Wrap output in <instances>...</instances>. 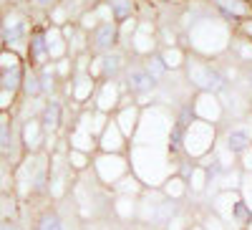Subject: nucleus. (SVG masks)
Listing matches in <instances>:
<instances>
[{"label": "nucleus", "mask_w": 252, "mask_h": 230, "mask_svg": "<svg viewBox=\"0 0 252 230\" xmlns=\"http://www.w3.org/2000/svg\"><path fill=\"white\" fill-rule=\"evenodd\" d=\"M204 207L212 210L229 230H245L252 223V213H250V207L245 205V200H242V195L237 190L217 192Z\"/></svg>", "instance_id": "nucleus-5"}, {"label": "nucleus", "mask_w": 252, "mask_h": 230, "mask_svg": "<svg viewBox=\"0 0 252 230\" xmlns=\"http://www.w3.org/2000/svg\"><path fill=\"white\" fill-rule=\"evenodd\" d=\"M20 66H26V58L15 53V51H0V71H8V69H20Z\"/></svg>", "instance_id": "nucleus-37"}, {"label": "nucleus", "mask_w": 252, "mask_h": 230, "mask_svg": "<svg viewBox=\"0 0 252 230\" xmlns=\"http://www.w3.org/2000/svg\"><path fill=\"white\" fill-rule=\"evenodd\" d=\"M129 139L124 137V132L119 129V124L114 119H109V124L103 127V132L98 134V152L106 154H126L129 152Z\"/></svg>", "instance_id": "nucleus-14"}, {"label": "nucleus", "mask_w": 252, "mask_h": 230, "mask_svg": "<svg viewBox=\"0 0 252 230\" xmlns=\"http://www.w3.org/2000/svg\"><path fill=\"white\" fill-rule=\"evenodd\" d=\"M229 58L235 61V64H240L242 69L252 66V40H247L245 36H240L235 31V38H232V43H229Z\"/></svg>", "instance_id": "nucleus-24"}, {"label": "nucleus", "mask_w": 252, "mask_h": 230, "mask_svg": "<svg viewBox=\"0 0 252 230\" xmlns=\"http://www.w3.org/2000/svg\"><path fill=\"white\" fill-rule=\"evenodd\" d=\"M66 162H68V167H71V172L83 175V172H89V170H91L94 154H89V152H78V150H71V147H68V152H66Z\"/></svg>", "instance_id": "nucleus-30"}, {"label": "nucleus", "mask_w": 252, "mask_h": 230, "mask_svg": "<svg viewBox=\"0 0 252 230\" xmlns=\"http://www.w3.org/2000/svg\"><path fill=\"white\" fill-rule=\"evenodd\" d=\"M136 26H139V15L119 20V48H124L126 53H129V43H131V36H134Z\"/></svg>", "instance_id": "nucleus-32"}, {"label": "nucleus", "mask_w": 252, "mask_h": 230, "mask_svg": "<svg viewBox=\"0 0 252 230\" xmlns=\"http://www.w3.org/2000/svg\"><path fill=\"white\" fill-rule=\"evenodd\" d=\"M146 190L144 187V182L134 175V172H129V175H124L116 185H114V195H129V197H141V192Z\"/></svg>", "instance_id": "nucleus-28"}, {"label": "nucleus", "mask_w": 252, "mask_h": 230, "mask_svg": "<svg viewBox=\"0 0 252 230\" xmlns=\"http://www.w3.org/2000/svg\"><path fill=\"white\" fill-rule=\"evenodd\" d=\"M192 114L194 119L209 121L215 127L224 124V107L220 101V94H207V91H197L192 96Z\"/></svg>", "instance_id": "nucleus-11"}, {"label": "nucleus", "mask_w": 252, "mask_h": 230, "mask_svg": "<svg viewBox=\"0 0 252 230\" xmlns=\"http://www.w3.org/2000/svg\"><path fill=\"white\" fill-rule=\"evenodd\" d=\"M247 3H250V10H252V0H247Z\"/></svg>", "instance_id": "nucleus-49"}, {"label": "nucleus", "mask_w": 252, "mask_h": 230, "mask_svg": "<svg viewBox=\"0 0 252 230\" xmlns=\"http://www.w3.org/2000/svg\"><path fill=\"white\" fill-rule=\"evenodd\" d=\"M240 170L242 172H252V147L240 152Z\"/></svg>", "instance_id": "nucleus-41"}, {"label": "nucleus", "mask_w": 252, "mask_h": 230, "mask_svg": "<svg viewBox=\"0 0 252 230\" xmlns=\"http://www.w3.org/2000/svg\"><path fill=\"white\" fill-rule=\"evenodd\" d=\"M187 185H189V197H197L202 202L204 192H207V185H209V167L197 162L192 167V172L187 175Z\"/></svg>", "instance_id": "nucleus-22"}, {"label": "nucleus", "mask_w": 252, "mask_h": 230, "mask_svg": "<svg viewBox=\"0 0 252 230\" xmlns=\"http://www.w3.org/2000/svg\"><path fill=\"white\" fill-rule=\"evenodd\" d=\"M235 31H237L240 36H245L247 40H252V15L245 18V20H240V23L235 26Z\"/></svg>", "instance_id": "nucleus-40"}, {"label": "nucleus", "mask_w": 252, "mask_h": 230, "mask_svg": "<svg viewBox=\"0 0 252 230\" xmlns=\"http://www.w3.org/2000/svg\"><path fill=\"white\" fill-rule=\"evenodd\" d=\"M48 51H46V40H43V26H35L31 31V40H28V56L26 64H31L33 69H40L43 64H48Z\"/></svg>", "instance_id": "nucleus-18"}, {"label": "nucleus", "mask_w": 252, "mask_h": 230, "mask_svg": "<svg viewBox=\"0 0 252 230\" xmlns=\"http://www.w3.org/2000/svg\"><path fill=\"white\" fill-rule=\"evenodd\" d=\"M61 31H63L66 43H68V56L71 58H78L81 53H89V33H83L76 20L68 23V26H63Z\"/></svg>", "instance_id": "nucleus-20"}, {"label": "nucleus", "mask_w": 252, "mask_h": 230, "mask_svg": "<svg viewBox=\"0 0 252 230\" xmlns=\"http://www.w3.org/2000/svg\"><path fill=\"white\" fill-rule=\"evenodd\" d=\"M245 230H252V223H250V225H247V228H245Z\"/></svg>", "instance_id": "nucleus-48"}, {"label": "nucleus", "mask_w": 252, "mask_h": 230, "mask_svg": "<svg viewBox=\"0 0 252 230\" xmlns=\"http://www.w3.org/2000/svg\"><path fill=\"white\" fill-rule=\"evenodd\" d=\"M250 114H252V96H250Z\"/></svg>", "instance_id": "nucleus-46"}, {"label": "nucleus", "mask_w": 252, "mask_h": 230, "mask_svg": "<svg viewBox=\"0 0 252 230\" xmlns=\"http://www.w3.org/2000/svg\"><path fill=\"white\" fill-rule=\"evenodd\" d=\"M33 230H66V225L56 207H43L33 220Z\"/></svg>", "instance_id": "nucleus-27"}, {"label": "nucleus", "mask_w": 252, "mask_h": 230, "mask_svg": "<svg viewBox=\"0 0 252 230\" xmlns=\"http://www.w3.org/2000/svg\"><path fill=\"white\" fill-rule=\"evenodd\" d=\"M121 96H124V86L119 78H103L96 83V91H94V101L91 107L101 114H109L114 116V112L119 109L121 104Z\"/></svg>", "instance_id": "nucleus-10"}, {"label": "nucleus", "mask_w": 252, "mask_h": 230, "mask_svg": "<svg viewBox=\"0 0 252 230\" xmlns=\"http://www.w3.org/2000/svg\"><path fill=\"white\" fill-rule=\"evenodd\" d=\"M217 139H220V127L202 119H192L182 129V154L192 162H199L202 157L212 154Z\"/></svg>", "instance_id": "nucleus-4"}, {"label": "nucleus", "mask_w": 252, "mask_h": 230, "mask_svg": "<svg viewBox=\"0 0 252 230\" xmlns=\"http://www.w3.org/2000/svg\"><path fill=\"white\" fill-rule=\"evenodd\" d=\"M0 51H5V33H3V28H0Z\"/></svg>", "instance_id": "nucleus-44"}, {"label": "nucleus", "mask_w": 252, "mask_h": 230, "mask_svg": "<svg viewBox=\"0 0 252 230\" xmlns=\"http://www.w3.org/2000/svg\"><path fill=\"white\" fill-rule=\"evenodd\" d=\"M131 172V162L126 154H106V152H96L91 162V175L103 185L106 190H114V185Z\"/></svg>", "instance_id": "nucleus-7"}, {"label": "nucleus", "mask_w": 252, "mask_h": 230, "mask_svg": "<svg viewBox=\"0 0 252 230\" xmlns=\"http://www.w3.org/2000/svg\"><path fill=\"white\" fill-rule=\"evenodd\" d=\"M23 74H26V66H20V69H8V71H0V89L20 94V86H23Z\"/></svg>", "instance_id": "nucleus-31"}, {"label": "nucleus", "mask_w": 252, "mask_h": 230, "mask_svg": "<svg viewBox=\"0 0 252 230\" xmlns=\"http://www.w3.org/2000/svg\"><path fill=\"white\" fill-rule=\"evenodd\" d=\"M103 58V78H121L126 64H129V53H126L124 48H116L106 56H101Z\"/></svg>", "instance_id": "nucleus-23"}, {"label": "nucleus", "mask_w": 252, "mask_h": 230, "mask_svg": "<svg viewBox=\"0 0 252 230\" xmlns=\"http://www.w3.org/2000/svg\"><path fill=\"white\" fill-rule=\"evenodd\" d=\"M159 190H161L164 197H169V200H174V202H184V200H189V185H187V180H184L182 175L166 177Z\"/></svg>", "instance_id": "nucleus-25"}, {"label": "nucleus", "mask_w": 252, "mask_h": 230, "mask_svg": "<svg viewBox=\"0 0 252 230\" xmlns=\"http://www.w3.org/2000/svg\"><path fill=\"white\" fill-rule=\"evenodd\" d=\"M61 3V0H28V8L33 13V18H38V23H46V15Z\"/></svg>", "instance_id": "nucleus-35"}, {"label": "nucleus", "mask_w": 252, "mask_h": 230, "mask_svg": "<svg viewBox=\"0 0 252 230\" xmlns=\"http://www.w3.org/2000/svg\"><path fill=\"white\" fill-rule=\"evenodd\" d=\"M207 3L212 5L222 18H227L232 26H237L240 20H245V18H250V15H252L247 0H207Z\"/></svg>", "instance_id": "nucleus-17"}, {"label": "nucleus", "mask_w": 252, "mask_h": 230, "mask_svg": "<svg viewBox=\"0 0 252 230\" xmlns=\"http://www.w3.org/2000/svg\"><path fill=\"white\" fill-rule=\"evenodd\" d=\"M184 46L189 53L220 61L229 53V43L235 38V26L222 18L207 0L189 5V20L182 26Z\"/></svg>", "instance_id": "nucleus-1"}, {"label": "nucleus", "mask_w": 252, "mask_h": 230, "mask_svg": "<svg viewBox=\"0 0 252 230\" xmlns=\"http://www.w3.org/2000/svg\"><path fill=\"white\" fill-rule=\"evenodd\" d=\"M89 74L94 81H103V58L101 56H94L91 53V61H89Z\"/></svg>", "instance_id": "nucleus-39"}, {"label": "nucleus", "mask_w": 252, "mask_h": 230, "mask_svg": "<svg viewBox=\"0 0 252 230\" xmlns=\"http://www.w3.org/2000/svg\"><path fill=\"white\" fill-rule=\"evenodd\" d=\"M141 64H144V69H146V74H149L154 81H157V86L159 83L169 76V71H166V66L161 64V58H159V53H154V56H149V58H141Z\"/></svg>", "instance_id": "nucleus-33"}, {"label": "nucleus", "mask_w": 252, "mask_h": 230, "mask_svg": "<svg viewBox=\"0 0 252 230\" xmlns=\"http://www.w3.org/2000/svg\"><path fill=\"white\" fill-rule=\"evenodd\" d=\"M46 23H51V26H56V28H63V26H68V23H73V15H71V10H68V5L61 3L46 15Z\"/></svg>", "instance_id": "nucleus-34"}, {"label": "nucleus", "mask_w": 252, "mask_h": 230, "mask_svg": "<svg viewBox=\"0 0 252 230\" xmlns=\"http://www.w3.org/2000/svg\"><path fill=\"white\" fill-rule=\"evenodd\" d=\"M240 195L245 200V205L252 213V172H242V185H240Z\"/></svg>", "instance_id": "nucleus-38"}, {"label": "nucleus", "mask_w": 252, "mask_h": 230, "mask_svg": "<svg viewBox=\"0 0 252 230\" xmlns=\"http://www.w3.org/2000/svg\"><path fill=\"white\" fill-rule=\"evenodd\" d=\"M159 53V36H157V20L152 18H139V26L131 36L129 43V56L131 58H149Z\"/></svg>", "instance_id": "nucleus-8"}, {"label": "nucleus", "mask_w": 252, "mask_h": 230, "mask_svg": "<svg viewBox=\"0 0 252 230\" xmlns=\"http://www.w3.org/2000/svg\"><path fill=\"white\" fill-rule=\"evenodd\" d=\"M136 218H139V197H129V195L111 197V220L121 225H134Z\"/></svg>", "instance_id": "nucleus-16"}, {"label": "nucleus", "mask_w": 252, "mask_h": 230, "mask_svg": "<svg viewBox=\"0 0 252 230\" xmlns=\"http://www.w3.org/2000/svg\"><path fill=\"white\" fill-rule=\"evenodd\" d=\"M189 230H204V228H202L199 223H194V225H192V228H189Z\"/></svg>", "instance_id": "nucleus-45"}, {"label": "nucleus", "mask_w": 252, "mask_h": 230, "mask_svg": "<svg viewBox=\"0 0 252 230\" xmlns=\"http://www.w3.org/2000/svg\"><path fill=\"white\" fill-rule=\"evenodd\" d=\"M43 40H46V51H48L51 61H61V58L68 56V43H66V38H63L61 28L43 23Z\"/></svg>", "instance_id": "nucleus-19"}, {"label": "nucleus", "mask_w": 252, "mask_h": 230, "mask_svg": "<svg viewBox=\"0 0 252 230\" xmlns=\"http://www.w3.org/2000/svg\"><path fill=\"white\" fill-rule=\"evenodd\" d=\"M68 142L71 150H78V152H89V154H96L98 152V139L91 134V129L81 121H73V127H68V132L63 134Z\"/></svg>", "instance_id": "nucleus-15"}, {"label": "nucleus", "mask_w": 252, "mask_h": 230, "mask_svg": "<svg viewBox=\"0 0 252 230\" xmlns=\"http://www.w3.org/2000/svg\"><path fill=\"white\" fill-rule=\"evenodd\" d=\"M116 48H119V23L116 20L101 23L94 33H89V53L106 56V53H111Z\"/></svg>", "instance_id": "nucleus-12"}, {"label": "nucleus", "mask_w": 252, "mask_h": 230, "mask_svg": "<svg viewBox=\"0 0 252 230\" xmlns=\"http://www.w3.org/2000/svg\"><path fill=\"white\" fill-rule=\"evenodd\" d=\"M0 230H20V225H18L15 220L5 218V220H0Z\"/></svg>", "instance_id": "nucleus-42"}, {"label": "nucleus", "mask_w": 252, "mask_h": 230, "mask_svg": "<svg viewBox=\"0 0 252 230\" xmlns=\"http://www.w3.org/2000/svg\"><path fill=\"white\" fill-rule=\"evenodd\" d=\"M53 66H56V74H58V81H61V86H63V83H68V81L73 78L76 64H73V58H71V56L61 58V61H53Z\"/></svg>", "instance_id": "nucleus-36"}, {"label": "nucleus", "mask_w": 252, "mask_h": 230, "mask_svg": "<svg viewBox=\"0 0 252 230\" xmlns=\"http://www.w3.org/2000/svg\"><path fill=\"white\" fill-rule=\"evenodd\" d=\"M182 74H184L187 83L192 86L194 94L197 91L220 94L227 86L217 61H209V58H202V56H194V53L187 56V64H184V71Z\"/></svg>", "instance_id": "nucleus-3"}, {"label": "nucleus", "mask_w": 252, "mask_h": 230, "mask_svg": "<svg viewBox=\"0 0 252 230\" xmlns=\"http://www.w3.org/2000/svg\"><path fill=\"white\" fill-rule=\"evenodd\" d=\"M184 207V202H174L169 197H164L161 190L146 187L139 197V218L136 225L141 228H152V230H164L172 223V218Z\"/></svg>", "instance_id": "nucleus-2"}, {"label": "nucleus", "mask_w": 252, "mask_h": 230, "mask_svg": "<svg viewBox=\"0 0 252 230\" xmlns=\"http://www.w3.org/2000/svg\"><path fill=\"white\" fill-rule=\"evenodd\" d=\"M18 139H20L23 154H40V152H46V144H48V134L38 116L18 121Z\"/></svg>", "instance_id": "nucleus-9"}, {"label": "nucleus", "mask_w": 252, "mask_h": 230, "mask_svg": "<svg viewBox=\"0 0 252 230\" xmlns=\"http://www.w3.org/2000/svg\"><path fill=\"white\" fill-rule=\"evenodd\" d=\"M139 230H152V228H141V225H139Z\"/></svg>", "instance_id": "nucleus-47"}, {"label": "nucleus", "mask_w": 252, "mask_h": 230, "mask_svg": "<svg viewBox=\"0 0 252 230\" xmlns=\"http://www.w3.org/2000/svg\"><path fill=\"white\" fill-rule=\"evenodd\" d=\"M20 99H43V86H40V78H38V69H33L31 64H26Z\"/></svg>", "instance_id": "nucleus-26"}, {"label": "nucleus", "mask_w": 252, "mask_h": 230, "mask_svg": "<svg viewBox=\"0 0 252 230\" xmlns=\"http://www.w3.org/2000/svg\"><path fill=\"white\" fill-rule=\"evenodd\" d=\"M119 81H121L124 91H129L141 109L157 104V81L146 74V69L139 58H129V64H126Z\"/></svg>", "instance_id": "nucleus-6"}, {"label": "nucleus", "mask_w": 252, "mask_h": 230, "mask_svg": "<svg viewBox=\"0 0 252 230\" xmlns=\"http://www.w3.org/2000/svg\"><path fill=\"white\" fill-rule=\"evenodd\" d=\"M187 56H189V51H187V46H184V43L159 48V58H161V64L166 66V71H169V74H179V71H184Z\"/></svg>", "instance_id": "nucleus-21"}, {"label": "nucleus", "mask_w": 252, "mask_h": 230, "mask_svg": "<svg viewBox=\"0 0 252 230\" xmlns=\"http://www.w3.org/2000/svg\"><path fill=\"white\" fill-rule=\"evenodd\" d=\"M40 124H43V129L48 137H58L63 134V124H66V104L61 99H51L43 104V109H40Z\"/></svg>", "instance_id": "nucleus-13"}, {"label": "nucleus", "mask_w": 252, "mask_h": 230, "mask_svg": "<svg viewBox=\"0 0 252 230\" xmlns=\"http://www.w3.org/2000/svg\"><path fill=\"white\" fill-rule=\"evenodd\" d=\"M103 3L111 8L116 23H119V20H126V18L139 15V0H103Z\"/></svg>", "instance_id": "nucleus-29"}, {"label": "nucleus", "mask_w": 252, "mask_h": 230, "mask_svg": "<svg viewBox=\"0 0 252 230\" xmlns=\"http://www.w3.org/2000/svg\"><path fill=\"white\" fill-rule=\"evenodd\" d=\"M245 81H247V89L252 91V66H247V69H245Z\"/></svg>", "instance_id": "nucleus-43"}]
</instances>
